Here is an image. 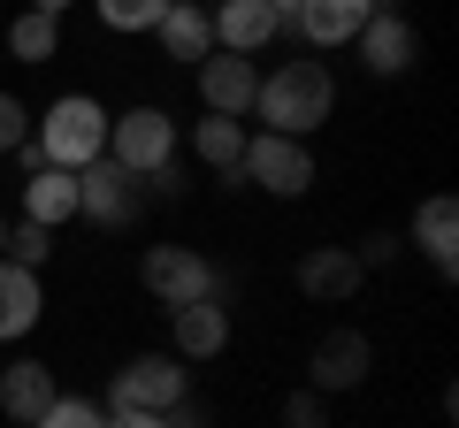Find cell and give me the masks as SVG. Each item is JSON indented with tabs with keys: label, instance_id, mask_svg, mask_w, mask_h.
<instances>
[{
	"label": "cell",
	"instance_id": "6da1fadb",
	"mask_svg": "<svg viewBox=\"0 0 459 428\" xmlns=\"http://www.w3.org/2000/svg\"><path fill=\"white\" fill-rule=\"evenodd\" d=\"M329 99H337L329 69L299 54V62H283L276 77H261V92H253V116H261L276 138H307V131H322V123H329Z\"/></svg>",
	"mask_w": 459,
	"mask_h": 428
},
{
	"label": "cell",
	"instance_id": "7a4b0ae2",
	"mask_svg": "<svg viewBox=\"0 0 459 428\" xmlns=\"http://www.w3.org/2000/svg\"><path fill=\"white\" fill-rule=\"evenodd\" d=\"M184 176L177 168H161V176H131L123 161H84L77 168V214H92V222H108V230H123V222H138L146 214V199H177Z\"/></svg>",
	"mask_w": 459,
	"mask_h": 428
},
{
	"label": "cell",
	"instance_id": "3957f363",
	"mask_svg": "<svg viewBox=\"0 0 459 428\" xmlns=\"http://www.w3.org/2000/svg\"><path fill=\"white\" fill-rule=\"evenodd\" d=\"M31 138H39V153H47V168H69V176H77L84 161L108 153V107L84 99V92H69V99L47 107V123H31Z\"/></svg>",
	"mask_w": 459,
	"mask_h": 428
},
{
	"label": "cell",
	"instance_id": "277c9868",
	"mask_svg": "<svg viewBox=\"0 0 459 428\" xmlns=\"http://www.w3.org/2000/svg\"><path fill=\"white\" fill-rule=\"evenodd\" d=\"M108 161H123L131 176H161L177 168V123L161 107H131V116L108 123Z\"/></svg>",
	"mask_w": 459,
	"mask_h": 428
},
{
	"label": "cell",
	"instance_id": "5b68a950",
	"mask_svg": "<svg viewBox=\"0 0 459 428\" xmlns=\"http://www.w3.org/2000/svg\"><path fill=\"white\" fill-rule=\"evenodd\" d=\"M138 276H146V291L161 298L169 313H177V306H199V298H222V276H214V261H199L192 245H153Z\"/></svg>",
	"mask_w": 459,
	"mask_h": 428
},
{
	"label": "cell",
	"instance_id": "8992f818",
	"mask_svg": "<svg viewBox=\"0 0 459 428\" xmlns=\"http://www.w3.org/2000/svg\"><path fill=\"white\" fill-rule=\"evenodd\" d=\"M184 398V367L169 352H138L123 375L108 382V413H169Z\"/></svg>",
	"mask_w": 459,
	"mask_h": 428
},
{
	"label": "cell",
	"instance_id": "52a82bcc",
	"mask_svg": "<svg viewBox=\"0 0 459 428\" xmlns=\"http://www.w3.org/2000/svg\"><path fill=\"white\" fill-rule=\"evenodd\" d=\"M246 168L261 192H276V199H299L314 184V153H307V138H276V131H261V138H246Z\"/></svg>",
	"mask_w": 459,
	"mask_h": 428
},
{
	"label": "cell",
	"instance_id": "ba28073f",
	"mask_svg": "<svg viewBox=\"0 0 459 428\" xmlns=\"http://www.w3.org/2000/svg\"><path fill=\"white\" fill-rule=\"evenodd\" d=\"M352 47H360V62L376 69V77H406V69L421 62V39H413V23L398 16V8H376V16L360 23Z\"/></svg>",
	"mask_w": 459,
	"mask_h": 428
},
{
	"label": "cell",
	"instance_id": "9c48e42d",
	"mask_svg": "<svg viewBox=\"0 0 459 428\" xmlns=\"http://www.w3.org/2000/svg\"><path fill=\"white\" fill-rule=\"evenodd\" d=\"M253 92H261V69H253L246 54H222V47H214L207 62H199V99H207V116L238 123L253 107Z\"/></svg>",
	"mask_w": 459,
	"mask_h": 428
},
{
	"label": "cell",
	"instance_id": "30bf717a",
	"mask_svg": "<svg viewBox=\"0 0 459 428\" xmlns=\"http://www.w3.org/2000/svg\"><path fill=\"white\" fill-rule=\"evenodd\" d=\"M368 268L352 261V245H314L307 261H299V291L322 298V306H344V298H360Z\"/></svg>",
	"mask_w": 459,
	"mask_h": 428
},
{
	"label": "cell",
	"instance_id": "8fae6325",
	"mask_svg": "<svg viewBox=\"0 0 459 428\" xmlns=\"http://www.w3.org/2000/svg\"><path fill=\"white\" fill-rule=\"evenodd\" d=\"M207 23H214V47L222 54H261V47H276V8L268 0H222V8H207Z\"/></svg>",
	"mask_w": 459,
	"mask_h": 428
},
{
	"label": "cell",
	"instance_id": "7c38bea8",
	"mask_svg": "<svg viewBox=\"0 0 459 428\" xmlns=\"http://www.w3.org/2000/svg\"><path fill=\"white\" fill-rule=\"evenodd\" d=\"M368 337L360 330H329L322 345H314V360H307V375H314V390H360L368 382Z\"/></svg>",
	"mask_w": 459,
	"mask_h": 428
},
{
	"label": "cell",
	"instance_id": "4fadbf2b",
	"mask_svg": "<svg viewBox=\"0 0 459 428\" xmlns=\"http://www.w3.org/2000/svg\"><path fill=\"white\" fill-rule=\"evenodd\" d=\"M383 0H299V39H307V47H352V39H360V23L376 16Z\"/></svg>",
	"mask_w": 459,
	"mask_h": 428
},
{
	"label": "cell",
	"instance_id": "5bb4252c",
	"mask_svg": "<svg viewBox=\"0 0 459 428\" xmlns=\"http://www.w3.org/2000/svg\"><path fill=\"white\" fill-rule=\"evenodd\" d=\"M54 398H62V390H54V367H47V360H16V367H0V413H8L16 428H39Z\"/></svg>",
	"mask_w": 459,
	"mask_h": 428
},
{
	"label": "cell",
	"instance_id": "9a60e30c",
	"mask_svg": "<svg viewBox=\"0 0 459 428\" xmlns=\"http://www.w3.org/2000/svg\"><path fill=\"white\" fill-rule=\"evenodd\" d=\"M413 245H421L444 276L459 268V199H452V192H437V199H421V207H413Z\"/></svg>",
	"mask_w": 459,
	"mask_h": 428
},
{
	"label": "cell",
	"instance_id": "2e32d148",
	"mask_svg": "<svg viewBox=\"0 0 459 428\" xmlns=\"http://www.w3.org/2000/svg\"><path fill=\"white\" fill-rule=\"evenodd\" d=\"M222 345H230V306H222V298L177 306V352H184V360H214Z\"/></svg>",
	"mask_w": 459,
	"mask_h": 428
},
{
	"label": "cell",
	"instance_id": "e0dca14e",
	"mask_svg": "<svg viewBox=\"0 0 459 428\" xmlns=\"http://www.w3.org/2000/svg\"><path fill=\"white\" fill-rule=\"evenodd\" d=\"M153 31H161V47L177 54V62H207L214 54V23H207V8H192V0H169Z\"/></svg>",
	"mask_w": 459,
	"mask_h": 428
},
{
	"label": "cell",
	"instance_id": "ac0fdd59",
	"mask_svg": "<svg viewBox=\"0 0 459 428\" xmlns=\"http://www.w3.org/2000/svg\"><path fill=\"white\" fill-rule=\"evenodd\" d=\"M69 214H77V176H69V168H39V176L23 184V222L62 230Z\"/></svg>",
	"mask_w": 459,
	"mask_h": 428
},
{
	"label": "cell",
	"instance_id": "d6986e66",
	"mask_svg": "<svg viewBox=\"0 0 459 428\" xmlns=\"http://www.w3.org/2000/svg\"><path fill=\"white\" fill-rule=\"evenodd\" d=\"M31 321H39V276L16 268V261H0V345L31 337Z\"/></svg>",
	"mask_w": 459,
	"mask_h": 428
},
{
	"label": "cell",
	"instance_id": "ffe728a7",
	"mask_svg": "<svg viewBox=\"0 0 459 428\" xmlns=\"http://www.w3.org/2000/svg\"><path fill=\"white\" fill-rule=\"evenodd\" d=\"M54 47H62V16H39V8H23V16L8 23V54H16V62L47 69V62H54Z\"/></svg>",
	"mask_w": 459,
	"mask_h": 428
},
{
	"label": "cell",
	"instance_id": "44dd1931",
	"mask_svg": "<svg viewBox=\"0 0 459 428\" xmlns=\"http://www.w3.org/2000/svg\"><path fill=\"white\" fill-rule=\"evenodd\" d=\"M192 146H199V161H207V168H238V161H246V123L207 116V123H192Z\"/></svg>",
	"mask_w": 459,
	"mask_h": 428
},
{
	"label": "cell",
	"instance_id": "7402d4cb",
	"mask_svg": "<svg viewBox=\"0 0 459 428\" xmlns=\"http://www.w3.org/2000/svg\"><path fill=\"white\" fill-rule=\"evenodd\" d=\"M47 253H54V230L47 222H16V230H8V253H0V261H16V268H47Z\"/></svg>",
	"mask_w": 459,
	"mask_h": 428
},
{
	"label": "cell",
	"instance_id": "603a6c76",
	"mask_svg": "<svg viewBox=\"0 0 459 428\" xmlns=\"http://www.w3.org/2000/svg\"><path fill=\"white\" fill-rule=\"evenodd\" d=\"M169 0H100V23L108 31H153Z\"/></svg>",
	"mask_w": 459,
	"mask_h": 428
},
{
	"label": "cell",
	"instance_id": "cb8c5ba5",
	"mask_svg": "<svg viewBox=\"0 0 459 428\" xmlns=\"http://www.w3.org/2000/svg\"><path fill=\"white\" fill-rule=\"evenodd\" d=\"M39 428H108V413H100L92 398H54V406H47V421H39Z\"/></svg>",
	"mask_w": 459,
	"mask_h": 428
},
{
	"label": "cell",
	"instance_id": "d4e9b609",
	"mask_svg": "<svg viewBox=\"0 0 459 428\" xmlns=\"http://www.w3.org/2000/svg\"><path fill=\"white\" fill-rule=\"evenodd\" d=\"M23 138H31V107L16 92H0V153H16Z\"/></svg>",
	"mask_w": 459,
	"mask_h": 428
},
{
	"label": "cell",
	"instance_id": "484cf974",
	"mask_svg": "<svg viewBox=\"0 0 459 428\" xmlns=\"http://www.w3.org/2000/svg\"><path fill=\"white\" fill-rule=\"evenodd\" d=\"M283 428H329L322 390H291V406H283Z\"/></svg>",
	"mask_w": 459,
	"mask_h": 428
},
{
	"label": "cell",
	"instance_id": "4316f807",
	"mask_svg": "<svg viewBox=\"0 0 459 428\" xmlns=\"http://www.w3.org/2000/svg\"><path fill=\"white\" fill-rule=\"evenodd\" d=\"M352 261H360V268H391V261H398V237H391V230L360 237V253H352Z\"/></svg>",
	"mask_w": 459,
	"mask_h": 428
},
{
	"label": "cell",
	"instance_id": "83f0119b",
	"mask_svg": "<svg viewBox=\"0 0 459 428\" xmlns=\"http://www.w3.org/2000/svg\"><path fill=\"white\" fill-rule=\"evenodd\" d=\"M161 421H169V428H207V413H199V406H192V398H177V406H169V413H161Z\"/></svg>",
	"mask_w": 459,
	"mask_h": 428
},
{
	"label": "cell",
	"instance_id": "f1b7e54d",
	"mask_svg": "<svg viewBox=\"0 0 459 428\" xmlns=\"http://www.w3.org/2000/svg\"><path fill=\"white\" fill-rule=\"evenodd\" d=\"M108 428H169L161 413H108Z\"/></svg>",
	"mask_w": 459,
	"mask_h": 428
},
{
	"label": "cell",
	"instance_id": "f546056e",
	"mask_svg": "<svg viewBox=\"0 0 459 428\" xmlns=\"http://www.w3.org/2000/svg\"><path fill=\"white\" fill-rule=\"evenodd\" d=\"M268 8H276V23H291V16H299V0H268Z\"/></svg>",
	"mask_w": 459,
	"mask_h": 428
},
{
	"label": "cell",
	"instance_id": "4dcf8cb0",
	"mask_svg": "<svg viewBox=\"0 0 459 428\" xmlns=\"http://www.w3.org/2000/svg\"><path fill=\"white\" fill-rule=\"evenodd\" d=\"M31 8H39V16H62V8H69V0H31Z\"/></svg>",
	"mask_w": 459,
	"mask_h": 428
},
{
	"label": "cell",
	"instance_id": "1f68e13d",
	"mask_svg": "<svg viewBox=\"0 0 459 428\" xmlns=\"http://www.w3.org/2000/svg\"><path fill=\"white\" fill-rule=\"evenodd\" d=\"M0 253H8V214H0Z\"/></svg>",
	"mask_w": 459,
	"mask_h": 428
}]
</instances>
